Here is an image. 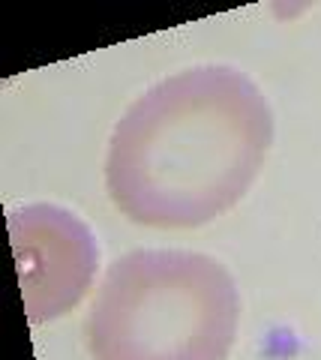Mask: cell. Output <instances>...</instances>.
<instances>
[{"mask_svg":"<svg viewBox=\"0 0 321 360\" xmlns=\"http://www.w3.org/2000/svg\"><path fill=\"white\" fill-rule=\"evenodd\" d=\"M273 144L261 87L231 66H192L148 87L108 141L105 189L148 229H198L249 193Z\"/></svg>","mask_w":321,"mask_h":360,"instance_id":"1","label":"cell"},{"mask_svg":"<svg viewBox=\"0 0 321 360\" xmlns=\"http://www.w3.org/2000/svg\"><path fill=\"white\" fill-rule=\"evenodd\" d=\"M240 291L204 252L136 250L108 267L84 319L93 360H225Z\"/></svg>","mask_w":321,"mask_h":360,"instance_id":"2","label":"cell"},{"mask_svg":"<svg viewBox=\"0 0 321 360\" xmlns=\"http://www.w3.org/2000/svg\"><path fill=\"white\" fill-rule=\"evenodd\" d=\"M6 225L30 324L54 321L79 307L99 264L91 229L58 205L13 210Z\"/></svg>","mask_w":321,"mask_h":360,"instance_id":"3","label":"cell"}]
</instances>
